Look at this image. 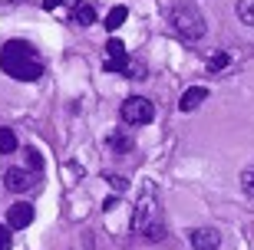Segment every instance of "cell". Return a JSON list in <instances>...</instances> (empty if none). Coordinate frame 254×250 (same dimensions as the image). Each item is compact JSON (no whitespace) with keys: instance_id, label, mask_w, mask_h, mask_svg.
<instances>
[{"instance_id":"cell-6","label":"cell","mask_w":254,"mask_h":250,"mask_svg":"<svg viewBox=\"0 0 254 250\" xmlns=\"http://www.w3.org/2000/svg\"><path fill=\"white\" fill-rule=\"evenodd\" d=\"M103 69L106 73H129V53H126V47H123V40H116V37H109L106 40V63H103Z\"/></svg>"},{"instance_id":"cell-8","label":"cell","mask_w":254,"mask_h":250,"mask_svg":"<svg viewBox=\"0 0 254 250\" xmlns=\"http://www.w3.org/2000/svg\"><path fill=\"white\" fill-rule=\"evenodd\" d=\"M7 224L13 227V231L30 227V224H33V207H30V204H13V207L7 211Z\"/></svg>"},{"instance_id":"cell-19","label":"cell","mask_w":254,"mask_h":250,"mask_svg":"<svg viewBox=\"0 0 254 250\" xmlns=\"http://www.w3.org/2000/svg\"><path fill=\"white\" fill-rule=\"evenodd\" d=\"M106 181H109V188H113V191H126V188H129V181H126L123 175H116V171H109V175H106Z\"/></svg>"},{"instance_id":"cell-5","label":"cell","mask_w":254,"mask_h":250,"mask_svg":"<svg viewBox=\"0 0 254 250\" xmlns=\"http://www.w3.org/2000/svg\"><path fill=\"white\" fill-rule=\"evenodd\" d=\"M40 178H43V171H33V168H10L7 175H3V185L13 195H23V191H33L40 185Z\"/></svg>"},{"instance_id":"cell-3","label":"cell","mask_w":254,"mask_h":250,"mask_svg":"<svg viewBox=\"0 0 254 250\" xmlns=\"http://www.w3.org/2000/svg\"><path fill=\"white\" fill-rule=\"evenodd\" d=\"M135 231H139L145 241H152V244L165 241L169 227H165V214H162V207H159L155 198L145 195L139 201V207H135Z\"/></svg>"},{"instance_id":"cell-12","label":"cell","mask_w":254,"mask_h":250,"mask_svg":"<svg viewBox=\"0 0 254 250\" xmlns=\"http://www.w3.org/2000/svg\"><path fill=\"white\" fill-rule=\"evenodd\" d=\"M109 149H113V155H126V151H132V135L113 132V135H109Z\"/></svg>"},{"instance_id":"cell-15","label":"cell","mask_w":254,"mask_h":250,"mask_svg":"<svg viewBox=\"0 0 254 250\" xmlns=\"http://www.w3.org/2000/svg\"><path fill=\"white\" fill-rule=\"evenodd\" d=\"M238 17H241V23L254 27V0H238Z\"/></svg>"},{"instance_id":"cell-10","label":"cell","mask_w":254,"mask_h":250,"mask_svg":"<svg viewBox=\"0 0 254 250\" xmlns=\"http://www.w3.org/2000/svg\"><path fill=\"white\" fill-rule=\"evenodd\" d=\"M126 20H129V10H126V7H113L109 13H106L103 23H106V30H109V33H116V30L123 27Z\"/></svg>"},{"instance_id":"cell-17","label":"cell","mask_w":254,"mask_h":250,"mask_svg":"<svg viewBox=\"0 0 254 250\" xmlns=\"http://www.w3.org/2000/svg\"><path fill=\"white\" fill-rule=\"evenodd\" d=\"M23 158H27V168H33V171H43V155H40L37 149H23Z\"/></svg>"},{"instance_id":"cell-2","label":"cell","mask_w":254,"mask_h":250,"mask_svg":"<svg viewBox=\"0 0 254 250\" xmlns=\"http://www.w3.org/2000/svg\"><path fill=\"white\" fill-rule=\"evenodd\" d=\"M169 27L175 30V37H182L185 43H198V40L208 33L205 13H201V7L191 3V0H179V3L169 10Z\"/></svg>"},{"instance_id":"cell-9","label":"cell","mask_w":254,"mask_h":250,"mask_svg":"<svg viewBox=\"0 0 254 250\" xmlns=\"http://www.w3.org/2000/svg\"><path fill=\"white\" fill-rule=\"evenodd\" d=\"M205 99H208V89H205V86H191V89H185V93H182L179 109H182V112H195Z\"/></svg>"},{"instance_id":"cell-4","label":"cell","mask_w":254,"mask_h":250,"mask_svg":"<svg viewBox=\"0 0 254 250\" xmlns=\"http://www.w3.org/2000/svg\"><path fill=\"white\" fill-rule=\"evenodd\" d=\"M152 119H155V105H152V99H145V96H129V99L123 102V122L126 125L139 129V125H149Z\"/></svg>"},{"instance_id":"cell-13","label":"cell","mask_w":254,"mask_h":250,"mask_svg":"<svg viewBox=\"0 0 254 250\" xmlns=\"http://www.w3.org/2000/svg\"><path fill=\"white\" fill-rule=\"evenodd\" d=\"M228 63H231V53L228 50H218V53L208 56V73H221V69H228Z\"/></svg>"},{"instance_id":"cell-11","label":"cell","mask_w":254,"mask_h":250,"mask_svg":"<svg viewBox=\"0 0 254 250\" xmlns=\"http://www.w3.org/2000/svg\"><path fill=\"white\" fill-rule=\"evenodd\" d=\"M73 23H79V27L96 23V7L93 3H79V7H73Z\"/></svg>"},{"instance_id":"cell-18","label":"cell","mask_w":254,"mask_h":250,"mask_svg":"<svg viewBox=\"0 0 254 250\" xmlns=\"http://www.w3.org/2000/svg\"><path fill=\"white\" fill-rule=\"evenodd\" d=\"M10 244H13V227L0 224V250H10Z\"/></svg>"},{"instance_id":"cell-16","label":"cell","mask_w":254,"mask_h":250,"mask_svg":"<svg viewBox=\"0 0 254 250\" xmlns=\"http://www.w3.org/2000/svg\"><path fill=\"white\" fill-rule=\"evenodd\" d=\"M241 191H245L248 198H254V165H248L245 171H241Z\"/></svg>"},{"instance_id":"cell-21","label":"cell","mask_w":254,"mask_h":250,"mask_svg":"<svg viewBox=\"0 0 254 250\" xmlns=\"http://www.w3.org/2000/svg\"><path fill=\"white\" fill-rule=\"evenodd\" d=\"M116 204H119V198H116V195H109V198H106V204H103V207H106V211H113Z\"/></svg>"},{"instance_id":"cell-7","label":"cell","mask_w":254,"mask_h":250,"mask_svg":"<svg viewBox=\"0 0 254 250\" xmlns=\"http://www.w3.org/2000/svg\"><path fill=\"white\" fill-rule=\"evenodd\" d=\"M191 247L195 250H218L221 247V231H215V227H198V231H191Z\"/></svg>"},{"instance_id":"cell-20","label":"cell","mask_w":254,"mask_h":250,"mask_svg":"<svg viewBox=\"0 0 254 250\" xmlns=\"http://www.w3.org/2000/svg\"><path fill=\"white\" fill-rule=\"evenodd\" d=\"M60 3H73V7H79L83 0H43V7H47V10H57Z\"/></svg>"},{"instance_id":"cell-1","label":"cell","mask_w":254,"mask_h":250,"mask_svg":"<svg viewBox=\"0 0 254 250\" xmlns=\"http://www.w3.org/2000/svg\"><path fill=\"white\" fill-rule=\"evenodd\" d=\"M0 69L10 79H20V83H33V79L43 76V63H40L37 50L30 47L27 40H10L7 47L0 50Z\"/></svg>"},{"instance_id":"cell-14","label":"cell","mask_w":254,"mask_h":250,"mask_svg":"<svg viewBox=\"0 0 254 250\" xmlns=\"http://www.w3.org/2000/svg\"><path fill=\"white\" fill-rule=\"evenodd\" d=\"M13 151H17V132L0 129V155H13Z\"/></svg>"}]
</instances>
